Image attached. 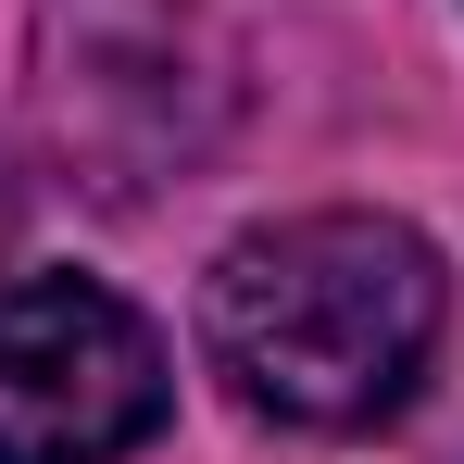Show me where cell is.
I'll return each mask as SVG.
<instances>
[{"label": "cell", "instance_id": "cell-2", "mask_svg": "<svg viewBox=\"0 0 464 464\" xmlns=\"http://www.w3.org/2000/svg\"><path fill=\"white\" fill-rule=\"evenodd\" d=\"M176 414L163 339L101 276L0 289V464H126Z\"/></svg>", "mask_w": 464, "mask_h": 464}, {"label": "cell", "instance_id": "cell-1", "mask_svg": "<svg viewBox=\"0 0 464 464\" xmlns=\"http://www.w3.org/2000/svg\"><path fill=\"white\" fill-rule=\"evenodd\" d=\"M440 326H452V276L401 214H276L201 289L214 377L314 440L389 427L440 364Z\"/></svg>", "mask_w": 464, "mask_h": 464}]
</instances>
